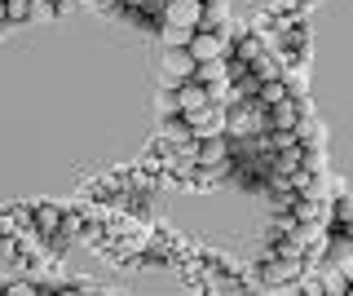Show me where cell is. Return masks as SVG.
Masks as SVG:
<instances>
[{
	"mask_svg": "<svg viewBox=\"0 0 353 296\" xmlns=\"http://www.w3.org/2000/svg\"><path fill=\"white\" fill-rule=\"evenodd\" d=\"M185 53L194 58V67H199V62H221V58H225V40L212 36V31H194L190 45H185Z\"/></svg>",
	"mask_w": 353,
	"mask_h": 296,
	"instance_id": "6da1fadb",
	"label": "cell"
},
{
	"mask_svg": "<svg viewBox=\"0 0 353 296\" xmlns=\"http://www.w3.org/2000/svg\"><path fill=\"white\" fill-rule=\"evenodd\" d=\"M199 5H203V9H208V5H216V0H199Z\"/></svg>",
	"mask_w": 353,
	"mask_h": 296,
	"instance_id": "7c38bea8",
	"label": "cell"
},
{
	"mask_svg": "<svg viewBox=\"0 0 353 296\" xmlns=\"http://www.w3.org/2000/svg\"><path fill=\"white\" fill-rule=\"evenodd\" d=\"M168 27H185V31H199V18H203V5L199 0H168Z\"/></svg>",
	"mask_w": 353,
	"mask_h": 296,
	"instance_id": "5b68a950",
	"label": "cell"
},
{
	"mask_svg": "<svg viewBox=\"0 0 353 296\" xmlns=\"http://www.w3.org/2000/svg\"><path fill=\"white\" fill-rule=\"evenodd\" d=\"M5 296H40V292L31 288V283H9V288H5Z\"/></svg>",
	"mask_w": 353,
	"mask_h": 296,
	"instance_id": "30bf717a",
	"label": "cell"
},
{
	"mask_svg": "<svg viewBox=\"0 0 353 296\" xmlns=\"http://www.w3.org/2000/svg\"><path fill=\"white\" fill-rule=\"evenodd\" d=\"M163 71H168V84H163V89H176L181 80H194V58L185 49H168L163 53Z\"/></svg>",
	"mask_w": 353,
	"mask_h": 296,
	"instance_id": "277c9868",
	"label": "cell"
},
{
	"mask_svg": "<svg viewBox=\"0 0 353 296\" xmlns=\"http://www.w3.org/2000/svg\"><path fill=\"white\" fill-rule=\"evenodd\" d=\"M172 102H176V111L181 115H194V111H203L208 102H212V97H208V89L203 84H194V80H181L172 89Z\"/></svg>",
	"mask_w": 353,
	"mask_h": 296,
	"instance_id": "7a4b0ae2",
	"label": "cell"
},
{
	"mask_svg": "<svg viewBox=\"0 0 353 296\" xmlns=\"http://www.w3.org/2000/svg\"><path fill=\"white\" fill-rule=\"evenodd\" d=\"M318 296H349V279L336 266L323 270V274H318Z\"/></svg>",
	"mask_w": 353,
	"mask_h": 296,
	"instance_id": "8992f818",
	"label": "cell"
},
{
	"mask_svg": "<svg viewBox=\"0 0 353 296\" xmlns=\"http://www.w3.org/2000/svg\"><path fill=\"white\" fill-rule=\"evenodd\" d=\"M0 23H5V5H0Z\"/></svg>",
	"mask_w": 353,
	"mask_h": 296,
	"instance_id": "4fadbf2b",
	"label": "cell"
},
{
	"mask_svg": "<svg viewBox=\"0 0 353 296\" xmlns=\"http://www.w3.org/2000/svg\"><path fill=\"white\" fill-rule=\"evenodd\" d=\"M163 36H168V49H185V45H190V36H194V31H185V27H168Z\"/></svg>",
	"mask_w": 353,
	"mask_h": 296,
	"instance_id": "ba28073f",
	"label": "cell"
},
{
	"mask_svg": "<svg viewBox=\"0 0 353 296\" xmlns=\"http://www.w3.org/2000/svg\"><path fill=\"white\" fill-rule=\"evenodd\" d=\"M296 274H301V266H296V261H287V266H274L270 270V279H296Z\"/></svg>",
	"mask_w": 353,
	"mask_h": 296,
	"instance_id": "9c48e42d",
	"label": "cell"
},
{
	"mask_svg": "<svg viewBox=\"0 0 353 296\" xmlns=\"http://www.w3.org/2000/svg\"><path fill=\"white\" fill-rule=\"evenodd\" d=\"M53 14H58L53 0H27V18H31V23H49Z\"/></svg>",
	"mask_w": 353,
	"mask_h": 296,
	"instance_id": "52a82bcc",
	"label": "cell"
},
{
	"mask_svg": "<svg viewBox=\"0 0 353 296\" xmlns=\"http://www.w3.org/2000/svg\"><path fill=\"white\" fill-rule=\"evenodd\" d=\"M66 296H71V292H66Z\"/></svg>",
	"mask_w": 353,
	"mask_h": 296,
	"instance_id": "5bb4252c",
	"label": "cell"
},
{
	"mask_svg": "<svg viewBox=\"0 0 353 296\" xmlns=\"http://www.w3.org/2000/svg\"><path fill=\"white\" fill-rule=\"evenodd\" d=\"M314 296H318V292H314Z\"/></svg>",
	"mask_w": 353,
	"mask_h": 296,
	"instance_id": "9a60e30c",
	"label": "cell"
},
{
	"mask_svg": "<svg viewBox=\"0 0 353 296\" xmlns=\"http://www.w3.org/2000/svg\"><path fill=\"white\" fill-rule=\"evenodd\" d=\"M185 124H190V133L194 137H208V133H225V111H221V106H212L208 102L203 111H194V115H185Z\"/></svg>",
	"mask_w": 353,
	"mask_h": 296,
	"instance_id": "3957f363",
	"label": "cell"
},
{
	"mask_svg": "<svg viewBox=\"0 0 353 296\" xmlns=\"http://www.w3.org/2000/svg\"><path fill=\"white\" fill-rule=\"evenodd\" d=\"M159 111H163V115H168V111H176V102H172V89L159 97Z\"/></svg>",
	"mask_w": 353,
	"mask_h": 296,
	"instance_id": "8fae6325",
	"label": "cell"
}]
</instances>
